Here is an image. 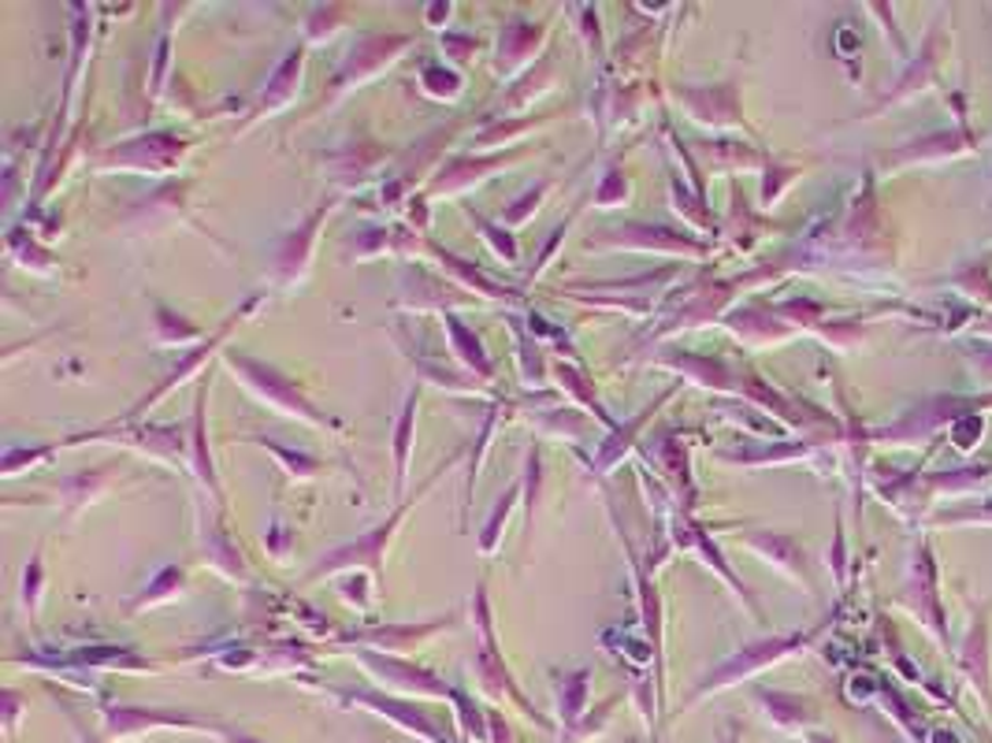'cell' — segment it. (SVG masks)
I'll list each match as a JSON object with an SVG mask.
<instances>
[{
  "label": "cell",
  "mask_w": 992,
  "mask_h": 743,
  "mask_svg": "<svg viewBox=\"0 0 992 743\" xmlns=\"http://www.w3.org/2000/svg\"><path fill=\"white\" fill-rule=\"evenodd\" d=\"M227 361H231L235 375H242L250 387H256V391L264 394V398L275 402L279 409H287V412H294V417H301V420H312V424H331L324 412H316V409L309 406L306 394H301L298 387H290V383L283 380L279 372L268 369V364L253 361V357H246V353H227Z\"/></svg>",
  "instance_id": "6da1fadb"
},
{
  "label": "cell",
  "mask_w": 992,
  "mask_h": 743,
  "mask_svg": "<svg viewBox=\"0 0 992 743\" xmlns=\"http://www.w3.org/2000/svg\"><path fill=\"white\" fill-rule=\"evenodd\" d=\"M364 666H372V673H380L383 681L406 684L409 692H439V695H450V687H446L443 681H435L431 673H425V669H413V666L391 662V658H372V655H364Z\"/></svg>",
  "instance_id": "7a4b0ae2"
},
{
  "label": "cell",
  "mask_w": 992,
  "mask_h": 743,
  "mask_svg": "<svg viewBox=\"0 0 992 743\" xmlns=\"http://www.w3.org/2000/svg\"><path fill=\"white\" fill-rule=\"evenodd\" d=\"M413 420H417V394H409L406 406L398 412V428H394V494L406 488V469H409V443H413Z\"/></svg>",
  "instance_id": "3957f363"
},
{
  "label": "cell",
  "mask_w": 992,
  "mask_h": 743,
  "mask_svg": "<svg viewBox=\"0 0 992 743\" xmlns=\"http://www.w3.org/2000/svg\"><path fill=\"white\" fill-rule=\"evenodd\" d=\"M361 703H369V706H375V710H383V714H391L394 721L398 724H406L409 732H417V736H425L428 743H446L443 736L435 732V724H431L425 714H417L413 706H394V703H380V699H372V695H361Z\"/></svg>",
  "instance_id": "277c9868"
},
{
  "label": "cell",
  "mask_w": 992,
  "mask_h": 743,
  "mask_svg": "<svg viewBox=\"0 0 992 743\" xmlns=\"http://www.w3.org/2000/svg\"><path fill=\"white\" fill-rule=\"evenodd\" d=\"M298 71H301V57H290L279 68V75L268 89H264V108H283L290 100V89L298 86Z\"/></svg>",
  "instance_id": "5b68a950"
},
{
  "label": "cell",
  "mask_w": 992,
  "mask_h": 743,
  "mask_svg": "<svg viewBox=\"0 0 992 743\" xmlns=\"http://www.w3.org/2000/svg\"><path fill=\"white\" fill-rule=\"evenodd\" d=\"M446 324H450V332H454L457 338H462V343H457V350L465 353V361H468V364H476V369H480V375H491V361H487L483 350H480V338H473V335H468L465 327L457 324V320H446Z\"/></svg>",
  "instance_id": "8992f818"
},
{
  "label": "cell",
  "mask_w": 992,
  "mask_h": 743,
  "mask_svg": "<svg viewBox=\"0 0 992 743\" xmlns=\"http://www.w3.org/2000/svg\"><path fill=\"white\" fill-rule=\"evenodd\" d=\"M517 502V488H513L506 499L499 502V510H494V517H491V525H487V531H483V550L491 554L494 550V543H499V531H502V525H506V513H510V506Z\"/></svg>",
  "instance_id": "52a82bcc"
},
{
  "label": "cell",
  "mask_w": 992,
  "mask_h": 743,
  "mask_svg": "<svg viewBox=\"0 0 992 743\" xmlns=\"http://www.w3.org/2000/svg\"><path fill=\"white\" fill-rule=\"evenodd\" d=\"M655 409H658V402H655V406H650L647 412H640V417H636V424H632V428H640V424H643V420H647V417H650V412H655ZM629 439H632V431H621V435H613V439H610V443H606V446H602V451H599V469H606V465H613V457H618V454H621V446H624V443H629Z\"/></svg>",
  "instance_id": "ba28073f"
},
{
  "label": "cell",
  "mask_w": 992,
  "mask_h": 743,
  "mask_svg": "<svg viewBox=\"0 0 992 743\" xmlns=\"http://www.w3.org/2000/svg\"><path fill=\"white\" fill-rule=\"evenodd\" d=\"M38 580H41V562L34 558V565L26 568V607H34V591H38Z\"/></svg>",
  "instance_id": "9c48e42d"
},
{
  "label": "cell",
  "mask_w": 992,
  "mask_h": 743,
  "mask_svg": "<svg viewBox=\"0 0 992 743\" xmlns=\"http://www.w3.org/2000/svg\"><path fill=\"white\" fill-rule=\"evenodd\" d=\"M227 736V743H261V740H253V736H235V732H224Z\"/></svg>",
  "instance_id": "30bf717a"
}]
</instances>
